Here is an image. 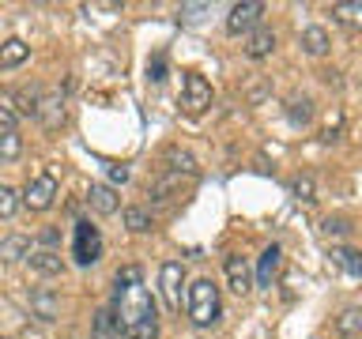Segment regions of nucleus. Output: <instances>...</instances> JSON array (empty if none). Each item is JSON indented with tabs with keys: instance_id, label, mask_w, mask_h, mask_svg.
I'll list each match as a JSON object with an SVG mask.
<instances>
[{
	"instance_id": "nucleus-11",
	"label": "nucleus",
	"mask_w": 362,
	"mask_h": 339,
	"mask_svg": "<svg viewBox=\"0 0 362 339\" xmlns=\"http://www.w3.org/2000/svg\"><path fill=\"white\" fill-rule=\"evenodd\" d=\"M30 313L38 316V321H57L61 302H57V294L49 287H38V290H30Z\"/></svg>"
},
{
	"instance_id": "nucleus-10",
	"label": "nucleus",
	"mask_w": 362,
	"mask_h": 339,
	"mask_svg": "<svg viewBox=\"0 0 362 339\" xmlns=\"http://www.w3.org/2000/svg\"><path fill=\"white\" fill-rule=\"evenodd\" d=\"M87 203H90V211H98V215H117L121 196H117L113 185H90L87 189Z\"/></svg>"
},
{
	"instance_id": "nucleus-5",
	"label": "nucleus",
	"mask_w": 362,
	"mask_h": 339,
	"mask_svg": "<svg viewBox=\"0 0 362 339\" xmlns=\"http://www.w3.org/2000/svg\"><path fill=\"white\" fill-rule=\"evenodd\" d=\"M53 200H57V177L49 170H42L38 177H30L27 189H23V196H19V203L27 211H49Z\"/></svg>"
},
{
	"instance_id": "nucleus-29",
	"label": "nucleus",
	"mask_w": 362,
	"mask_h": 339,
	"mask_svg": "<svg viewBox=\"0 0 362 339\" xmlns=\"http://www.w3.org/2000/svg\"><path fill=\"white\" fill-rule=\"evenodd\" d=\"M144 275H140V268L136 264H129V268H121L117 271V287H129V282H140Z\"/></svg>"
},
{
	"instance_id": "nucleus-22",
	"label": "nucleus",
	"mask_w": 362,
	"mask_h": 339,
	"mask_svg": "<svg viewBox=\"0 0 362 339\" xmlns=\"http://www.w3.org/2000/svg\"><path fill=\"white\" fill-rule=\"evenodd\" d=\"M19 155H23V136L16 129L0 132V162H16Z\"/></svg>"
},
{
	"instance_id": "nucleus-16",
	"label": "nucleus",
	"mask_w": 362,
	"mask_h": 339,
	"mask_svg": "<svg viewBox=\"0 0 362 339\" xmlns=\"http://www.w3.org/2000/svg\"><path fill=\"white\" fill-rule=\"evenodd\" d=\"M332 19L347 30H362V0H339V4H332Z\"/></svg>"
},
{
	"instance_id": "nucleus-17",
	"label": "nucleus",
	"mask_w": 362,
	"mask_h": 339,
	"mask_svg": "<svg viewBox=\"0 0 362 339\" xmlns=\"http://www.w3.org/2000/svg\"><path fill=\"white\" fill-rule=\"evenodd\" d=\"M27 56H30V45L23 38H8L4 45H0V68H19Z\"/></svg>"
},
{
	"instance_id": "nucleus-2",
	"label": "nucleus",
	"mask_w": 362,
	"mask_h": 339,
	"mask_svg": "<svg viewBox=\"0 0 362 339\" xmlns=\"http://www.w3.org/2000/svg\"><path fill=\"white\" fill-rule=\"evenodd\" d=\"M185 309H189V321L197 324V328H211V324H219V316H223L219 287H215L211 279H197V282L189 287Z\"/></svg>"
},
{
	"instance_id": "nucleus-34",
	"label": "nucleus",
	"mask_w": 362,
	"mask_h": 339,
	"mask_svg": "<svg viewBox=\"0 0 362 339\" xmlns=\"http://www.w3.org/2000/svg\"><path fill=\"white\" fill-rule=\"evenodd\" d=\"M110 181H113V185H117V181L124 185V181H129V170H124V166H110Z\"/></svg>"
},
{
	"instance_id": "nucleus-27",
	"label": "nucleus",
	"mask_w": 362,
	"mask_h": 339,
	"mask_svg": "<svg viewBox=\"0 0 362 339\" xmlns=\"http://www.w3.org/2000/svg\"><path fill=\"white\" fill-rule=\"evenodd\" d=\"M16 208H19V196H16V189L0 181V219H11V215H16Z\"/></svg>"
},
{
	"instance_id": "nucleus-33",
	"label": "nucleus",
	"mask_w": 362,
	"mask_h": 339,
	"mask_svg": "<svg viewBox=\"0 0 362 339\" xmlns=\"http://www.w3.org/2000/svg\"><path fill=\"white\" fill-rule=\"evenodd\" d=\"M339 124H344V117H339V113H332V121H328V129H325V140H336V136H339Z\"/></svg>"
},
{
	"instance_id": "nucleus-21",
	"label": "nucleus",
	"mask_w": 362,
	"mask_h": 339,
	"mask_svg": "<svg viewBox=\"0 0 362 339\" xmlns=\"http://www.w3.org/2000/svg\"><path fill=\"white\" fill-rule=\"evenodd\" d=\"M332 260L347 271L351 279L362 282V253H358V249H332Z\"/></svg>"
},
{
	"instance_id": "nucleus-20",
	"label": "nucleus",
	"mask_w": 362,
	"mask_h": 339,
	"mask_svg": "<svg viewBox=\"0 0 362 339\" xmlns=\"http://www.w3.org/2000/svg\"><path fill=\"white\" fill-rule=\"evenodd\" d=\"M328 45H332V42H328V30L325 27H305L302 30V49L310 53V56H325Z\"/></svg>"
},
{
	"instance_id": "nucleus-9",
	"label": "nucleus",
	"mask_w": 362,
	"mask_h": 339,
	"mask_svg": "<svg viewBox=\"0 0 362 339\" xmlns=\"http://www.w3.org/2000/svg\"><path fill=\"white\" fill-rule=\"evenodd\" d=\"M45 129H57L64 121V95L61 90H42V102H38V113H34Z\"/></svg>"
},
{
	"instance_id": "nucleus-32",
	"label": "nucleus",
	"mask_w": 362,
	"mask_h": 339,
	"mask_svg": "<svg viewBox=\"0 0 362 339\" xmlns=\"http://www.w3.org/2000/svg\"><path fill=\"white\" fill-rule=\"evenodd\" d=\"M8 129H16V113L8 106H0V132H8Z\"/></svg>"
},
{
	"instance_id": "nucleus-23",
	"label": "nucleus",
	"mask_w": 362,
	"mask_h": 339,
	"mask_svg": "<svg viewBox=\"0 0 362 339\" xmlns=\"http://www.w3.org/2000/svg\"><path fill=\"white\" fill-rule=\"evenodd\" d=\"M19 256H30V242L23 234H11L0 242V260H19Z\"/></svg>"
},
{
	"instance_id": "nucleus-19",
	"label": "nucleus",
	"mask_w": 362,
	"mask_h": 339,
	"mask_svg": "<svg viewBox=\"0 0 362 339\" xmlns=\"http://www.w3.org/2000/svg\"><path fill=\"white\" fill-rule=\"evenodd\" d=\"M90 332H95V339H117V335H121L117 316H113V305H106V309L95 313V324H90Z\"/></svg>"
},
{
	"instance_id": "nucleus-28",
	"label": "nucleus",
	"mask_w": 362,
	"mask_h": 339,
	"mask_svg": "<svg viewBox=\"0 0 362 339\" xmlns=\"http://www.w3.org/2000/svg\"><path fill=\"white\" fill-rule=\"evenodd\" d=\"M204 11H208V4H181V8H177V19L192 23V19H200Z\"/></svg>"
},
{
	"instance_id": "nucleus-15",
	"label": "nucleus",
	"mask_w": 362,
	"mask_h": 339,
	"mask_svg": "<svg viewBox=\"0 0 362 339\" xmlns=\"http://www.w3.org/2000/svg\"><path fill=\"white\" fill-rule=\"evenodd\" d=\"M272 49H276V30H268V27H257V30L245 38V56H253V61L268 56Z\"/></svg>"
},
{
	"instance_id": "nucleus-1",
	"label": "nucleus",
	"mask_w": 362,
	"mask_h": 339,
	"mask_svg": "<svg viewBox=\"0 0 362 339\" xmlns=\"http://www.w3.org/2000/svg\"><path fill=\"white\" fill-rule=\"evenodd\" d=\"M113 316L124 339H155L158 335V309L144 282H129L113 294Z\"/></svg>"
},
{
	"instance_id": "nucleus-12",
	"label": "nucleus",
	"mask_w": 362,
	"mask_h": 339,
	"mask_svg": "<svg viewBox=\"0 0 362 339\" xmlns=\"http://www.w3.org/2000/svg\"><path fill=\"white\" fill-rule=\"evenodd\" d=\"M30 268L38 271V275H61L64 271V256L57 253V249H30Z\"/></svg>"
},
{
	"instance_id": "nucleus-6",
	"label": "nucleus",
	"mask_w": 362,
	"mask_h": 339,
	"mask_svg": "<svg viewBox=\"0 0 362 339\" xmlns=\"http://www.w3.org/2000/svg\"><path fill=\"white\" fill-rule=\"evenodd\" d=\"M181 287H185V268L181 260H166L163 271H158V290H163V302L170 313H181Z\"/></svg>"
},
{
	"instance_id": "nucleus-4",
	"label": "nucleus",
	"mask_w": 362,
	"mask_h": 339,
	"mask_svg": "<svg viewBox=\"0 0 362 339\" xmlns=\"http://www.w3.org/2000/svg\"><path fill=\"white\" fill-rule=\"evenodd\" d=\"M72 256H76V264H98L102 260V234H98V226H90L87 219H79L76 222V234H72Z\"/></svg>"
},
{
	"instance_id": "nucleus-24",
	"label": "nucleus",
	"mask_w": 362,
	"mask_h": 339,
	"mask_svg": "<svg viewBox=\"0 0 362 339\" xmlns=\"http://www.w3.org/2000/svg\"><path fill=\"white\" fill-rule=\"evenodd\" d=\"M166 162H170V174H197V158H192L189 151H177V147H170L166 151Z\"/></svg>"
},
{
	"instance_id": "nucleus-25",
	"label": "nucleus",
	"mask_w": 362,
	"mask_h": 339,
	"mask_svg": "<svg viewBox=\"0 0 362 339\" xmlns=\"http://www.w3.org/2000/svg\"><path fill=\"white\" fill-rule=\"evenodd\" d=\"M291 192H294V200H302V203H313L317 200V185H313V177L310 174H298L291 181Z\"/></svg>"
},
{
	"instance_id": "nucleus-30",
	"label": "nucleus",
	"mask_w": 362,
	"mask_h": 339,
	"mask_svg": "<svg viewBox=\"0 0 362 339\" xmlns=\"http://www.w3.org/2000/svg\"><path fill=\"white\" fill-rule=\"evenodd\" d=\"M321 230H325V234H347L351 226H347V219H325Z\"/></svg>"
},
{
	"instance_id": "nucleus-8",
	"label": "nucleus",
	"mask_w": 362,
	"mask_h": 339,
	"mask_svg": "<svg viewBox=\"0 0 362 339\" xmlns=\"http://www.w3.org/2000/svg\"><path fill=\"white\" fill-rule=\"evenodd\" d=\"M223 271H226V282H230L234 294H249L253 290V268H249V260L242 253H230L223 260Z\"/></svg>"
},
{
	"instance_id": "nucleus-13",
	"label": "nucleus",
	"mask_w": 362,
	"mask_h": 339,
	"mask_svg": "<svg viewBox=\"0 0 362 339\" xmlns=\"http://www.w3.org/2000/svg\"><path fill=\"white\" fill-rule=\"evenodd\" d=\"M332 332H336L339 339L362 335V305H347V309H339V316L332 321Z\"/></svg>"
},
{
	"instance_id": "nucleus-31",
	"label": "nucleus",
	"mask_w": 362,
	"mask_h": 339,
	"mask_svg": "<svg viewBox=\"0 0 362 339\" xmlns=\"http://www.w3.org/2000/svg\"><path fill=\"white\" fill-rule=\"evenodd\" d=\"M147 72H151V79H155V83H163V79H166V76H163V72H166V64H163V56H155V61H151V64H147Z\"/></svg>"
},
{
	"instance_id": "nucleus-18",
	"label": "nucleus",
	"mask_w": 362,
	"mask_h": 339,
	"mask_svg": "<svg viewBox=\"0 0 362 339\" xmlns=\"http://www.w3.org/2000/svg\"><path fill=\"white\" fill-rule=\"evenodd\" d=\"M287 121L294 124V129H305V124L313 121V102L305 98V95H294L287 102Z\"/></svg>"
},
{
	"instance_id": "nucleus-26",
	"label": "nucleus",
	"mask_w": 362,
	"mask_h": 339,
	"mask_svg": "<svg viewBox=\"0 0 362 339\" xmlns=\"http://www.w3.org/2000/svg\"><path fill=\"white\" fill-rule=\"evenodd\" d=\"M124 226H129L132 234H147L151 230V215H147L144 208H129L124 211Z\"/></svg>"
},
{
	"instance_id": "nucleus-3",
	"label": "nucleus",
	"mask_w": 362,
	"mask_h": 339,
	"mask_svg": "<svg viewBox=\"0 0 362 339\" xmlns=\"http://www.w3.org/2000/svg\"><path fill=\"white\" fill-rule=\"evenodd\" d=\"M177 106L185 117H200L204 109L211 106V83L204 79L200 72H185V79H181V98Z\"/></svg>"
},
{
	"instance_id": "nucleus-14",
	"label": "nucleus",
	"mask_w": 362,
	"mask_h": 339,
	"mask_svg": "<svg viewBox=\"0 0 362 339\" xmlns=\"http://www.w3.org/2000/svg\"><path fill=\"white\" fill-rule=\"evenodd\" d=\"M279 260H283L279 245H268L264 253H260V260H257V287H272V282H276V275H279Z\"/></svg>"
},
{
	"instance_id": "nucleus-7",
	"label": "nucleus",
	"mask_w": 362,
	"mask_h": 339,
	"mask_svg": "<svg viewBox=\"0 0 362 339\" xmlns=\"http://www.w3.org/2000/svg\"><path fill=\"white\" fill-rule=\"evenodd\" d=\"M260 16H264V4H260V0H242V4H234L230 16H226V30L230 34H253L260 27Z\"/></svg>"
}]
</instances>
